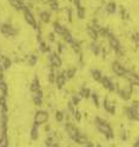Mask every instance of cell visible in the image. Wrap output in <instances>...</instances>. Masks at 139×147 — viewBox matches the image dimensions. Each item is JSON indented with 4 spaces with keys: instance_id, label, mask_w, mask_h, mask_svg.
I'll use <instances>...</instances> for the list:
<instances>
[{
    "instance_id": "e0dca14e",
    "label": "cell",
    "mask_w": 139,
    "mask_h": 147,
    "mask_svg": "<svg viewBox=\"0 0 139 147\" xmlns=\"http://www.w3.org/2000/svg\"><path fill=\"white\" fill-rule=\"evenodd\" d=\"M39 18L43 24H49L50 20H51V13H50V11L43 10V11L39 12Z\"/></svg>"
},
{
    "instance_id": "83f0119b",
    "label": "cell",
    "mask_w": 139,
    "mask_h": 147,
    "mask_svg": "<svg viewBox=\"0 0 139 147\" xmlns=\"http://www.w3.org/2000/svg\"><path fill=\"white\" fill-rule=\"evenodd\" d=\"M76 13L80 20H83V18L86 17V9L83 6H78V7H76Z\"/></svg>"
},
{
    "instance_id": "44dd1931",
    "label": "cell",
    "mask_w": 139,
    "mask_h": 147,
    "mask_svg": "<svg viewBox=\"0 0 139 147\" xmlns=\"http://www.w3.org/2000/svg\"><path fill=\"white\" fill-rule=\"evenodd\" d=\"M101 48L100 45L96 43V40H93L92 42V44H90V50H92V53L94 54V55H99L100 54V52H101Z\"/></svg>"
},
{
    "instance_id": "816d5d0a",
    "label": "cell",
    "mask_w": 139,
    "mask_h": 147,
    "mask_svg": "<svg viewBox=\"0 0 139 147\" xmlns=\"http://www.w3.org/2000/svg\"><path fill=\"white\" fill-rule=\"evenodd\" d=\"M0 55H1V50H0Z\"/></svg>"
},
{
    "instance_id": "74e56055",
    "label": "cell",
    "mask_w": 139,
    "mask_h": 147,
    "mask_svg": "<svg viewBox=\"0 0 139 147\" xmlns=\"http://www.w3.org/2000/svg\"><path fill=\"white\" fill-rule=\"evenodd\" d=\"M63 15L66 16L68 22H72V10H71V9H68V7L65 9V10H63Z\"/></svg>"
},
{
    "instance_id": "2e32d148",
    "label": "cell",
    "mask_w": 139,
    "mask_h": 147,
    "mask_svg": "<svg viewBox=\"0 0 139 147\" xmlns=\"http://www.w3.org/2000/svg\"><path fill=\"white\" fill-rule=\"evenodd\" d=\"M9 3H10V5L13 9H16L17 11H23L27 7L22 0H9Z\"/></svg>"
},
{
    "instance_id": "8992f818",
    "label": "cell",
    "mask_w": 139,
    "mask_h": 147,
    "mask_svg": "<svg viewBox=\"0 0 139 147\" xmlns=\"http://www.w3.org/2000/svg\"><path fill=\"white\" fill-rule=\"evenodd\" d=\"M48 120H49V114H48V112H45V110H38V112L34 114V124L35 125L41 126Z\"/></svg>"
},
{
    "instance_id": "d6986e66",
    "label": "cell",
    "mask_w": 139,
    "mask_h": 147,
    "mask_svg": "<svg viewBox=\"0 0 139 147\" xmlns=\"http://www.w3.org/2000/svg\"><path fill=\"white\" fill-rule=\"evenodd\" d=\"M92 74V77H93V80L96 81V82H100L101 79H103V72H101L100 70H98V69H93V70L90 71Z\"/></svg>"
},
{
    "instance_id": "9c48e42d",
    "label": "cell",
    "mask_w": 139,
    "mask_h": 147,
    "mask_svg": "<svg viewBox=\"0 0 139 147\" xmlns=\"http://www.w3.org/2000/svg\"><path fill=\"white\" fill-rule=\"evenodd\" d=\"M124 79L128 84H131L132 86H137L139 87V75L137 72H134L132 70H127L126 75H124Z\"/></svg>"
},
{
    "instance_id": "5bb4252c",
    "label": "cell",
    "mask_w": 139,
    "mask_h": 147,
    "mask_svg": "<svg viewBox=\"0 0 139 147\" xmlns=\"http://www.w3.org/2000/svg\"><path fill=\"white\" fill-rule=\"evenodd\" d=\"M53 30L57 36H61V37L66 33V32H68V30L66 28V26H63L62 24H60V22H54L53 24Z\"/></svg>"
},
{
    "instance_id": "7bdbcfd3",
    "label": "cell",
    "mask_w": 139,
    "mask_h": 147,
    "mask_svg": "<svg viewBox=\"0 0 139 147\" xmlns=\"http://www.w3.org/2000/svg\"><path fill=\"white\" fill-rule=\"evenodd\" d=\"M48 39H49L50 43H54L55 42V34L54 33H49L48 34Z\"/></svg>"
},
{
    "instance_id": "c3c4849f",
    "label": "cell",
    "mask_w": 139,
    "mask_h": 147,
    "mask_svg": "<svg viewBox=\"0 0 139 147\" xmlns=\"http://www.w3.org/2000/svg\"><path fill=\"white\" fill-rule=\"evenodd\" d=\"M132 147H139V137L137 139V141L133 144V146H132Z\"/></svg>"
},
{
    "instance_id": "4dcf8cb0",
    "label": "cell",
    "mask_w": 139,
    "mask_h": 147,
    "mask_svg": "<svg viewBox=\"0 0 139 147\" xmlns=\"http://www.w3.org/2000/svg\"><path fill=\"white\" fill-rule=\"evenodd\" d=\"M90 98H92V100H93V104H94L96 108H99V107H100V100H99L98 93H95V92H92Z\"/></svg>"
},
{
    "instance_id": "5b68a950",
    "label": "cell",
    "mask_w": 139,
    "mask_h": 147,
    "mask_svg": "<svg viewBox=\"0 0 139 147\" xmlns=\"http://www.w3.org/2000/svg\"><path fill=\"white\" fill-rule=\"evenodd\" d=\"M65 131H66L67 136L72 141H76V139L78 137V135H80V132H81L72 123H66V125H65Z\"/></svg>"
},
{
    "instance_id": "4316f807",
    "label": "cell",
    "mask_w": 139,
    "mask_h": 147,
    "mask_svg": "<svg viewBox=\"0 0 139 147\" xmlns=\"http://www.w3.org/2000/svg\"><path fill=\"white\" fill-rule=\"evenodd\" d=\"M87 33H88V36L90 37V39H92V40H96V39H98V37H99V32L94 31L93 28H90V27H88Z\"/></svg>"
},
{
    "instance_id": "52a82bcc",
    "label": "cell",
    "mask_w": 139,
    "mask_h": 147,
    "mask_svg": "<svg viewBox=\"0 0 139 147\" xmlns=\"http://www.w3.org/2000/svg\"><path fill=\"white\" fill-rule=\"evenodd\" d=\"M100 84L103 85L104 88L108 90L109 92H116V91H117V85H116L109 76H103V79H101Z\"/></svg>"
},
{
    "instance_id": "7dc6e473",
    "label": "cell",
    "mask_w": 139,
    "mask_h": 147,
    "mask_svg": "<svg viewBox=\"0 0 139 147\" xmlns=\"http://www.w3.org/2000/svg\"><path fill=\"white\" fill-rule=\"evenodd\" d=\"M84 147H95L94 146V144H93V142H90V141H88L87 144H86V146Z\"/></svg>"
},
{
    "instance_id": "ac0fdd59",
    "label": "cell",
    "mask_w": 139,
    "mask_h": 147,
    "mask_svg": "<svg viewBox=\"0 0 139 147\" xmlns=\"http://www.w3.org/2000/svg\"><path fill=\"white\" fill-rule=\"evenodd\" d=\"M105 11L108 15H114L116 12V3L115 1H109L105 6Z\"/></svg>"
},
{
    "instance_id": "bcb514c9",
    "label": "cell",
    "mask_w": 139,
    "mask_h": 147,
    "mask_svg": "<svg viewBox=\"0 0 139 147\" xmlns=\"http://www.w3.org/2000/svg\"><path fill=\"white\" fill-rule=\"evenodd\" d=\"M132 107L139 108V102H138V100H133V102H132Z\"/></svg>"
},
{
    "instance_id": "7402d4cb",
    "label": "cell",
    "mask_w": 139,
    "mask_h": 147,
    "mask_svg": "<svg viewBox=\"0 0 139 147\" xmlns=\"http://www.w3.org/2000/svg\"><path fill=\"white\" fill-rule=\"evenodd\" d=\"M39 52L40 53H49L50 52V45L48 42H45V40H41V42H39Z\"/></svg>"
},
{
    "instance_id": "f1b7e54d",
    "label": "cell",
    "mask_w": 139,
    "mask_h": 147,
    "mask_svg": "<svg viewBox=\"0 0 139 147\" xmlns=\"http://www.w3.org/2000/svg\"><path fill=\"white\" fill-rule=\"evenodd\" d=\"M62 38H63V40H65V43H68V44H71L73 40H75V37L72 36V33L71 32H66V33H65L63 36H62Z\"/></svg>"
},
{
    "instance_id": "8d00e7d4",
    "label": "cell",
    "mask_w": 139,
    "mask_h": 147,
    "mask_svg": "<svg viewBox=\"0 0 139 147\" xmlns=\"http://www.w3.org/2000/svg\"><path fill=\"white\" fill-rule=\"evenodd\" d=\"M71 48L75 50V53H81V44H80V42H77L76 39L71 43Z\"/></svg>"
},
{
    "instance_id": "f907efd6",
    "label": "cell",
    "mask_w": 139,
    "mask_h": 147,
    "mask_svg": "<svg viewBox=\"0 0 139 147\" xmlns=\"http://www.w3.org/2000/svg\"><path fill=\"white\" fill-rule=\"evenodd\" d=\"M96 147H101V146L100 145H96Z\"/></svg>"
},
{
    "instance_id": "d6a6232c",
    "label": "cell",
    "mask_w": 139,
    "mask_h": 147,
    "mask_svg": "<svg viewBox=\"0 0 139 147\" xmlns=\"http://www.w3.org/2000/svg\"><path fill=\"white\" fill-rule=\"evenodd\" d=\"M89 27H90V28H93L94 31H96V32H100V30L103 28V26L99 24L98 20H93V21H92V24L89 25Z\"/></svg>"
},
{
    "instance_id": "8fae6325",
    "label": "cell",
    "mask_w": 139,
    "mask_h": 147,
    "mask_svg": "<svg viewBox=\"0 0 139 147\" xmlns=\"http://www.w3.org/2000/svg\"><path fill=\"white\" fill-rule=\"evenodd\" d=\"M106 38H108V42H109L110 48L112 49L115 53L122 48V47H121V43H120V40H118V38H117V37H116L114 33H110L108 37H106Z\"/></svg>"
},
{
    "instance_id": "cb8c5ba5",
    "label": "cell",
    "mask_w": 139,
    "mask_h": 147,
    "mask_svg": "<svg viewBox=\"0 0 139 147\" xmlns=\"http://www.w3.org/2000/svg\"><path fill=\"white\" fill-rule=\"evenodd\" d=\"M80 94L82 96V98L88 99V98H90V96H92V91L88 88V87H82L80 91Z\"/></svg>"
},
{
    "instance_id": "f5cc1de1",
    "label": "cell",
    "mask_w": 139,
    "mask_h": 147,
    "mask_svg": "<svg viewBox=\"0 0 139 147\" xmlns=\"http://www.w3.org/2000/svg\"><path fill=\"white\" fill-rule=\"evenodd\" d=\"M68 1H72V0H68Z\"/></svg>"
},
{
    "instance_id": "ffe728a7",
    "label": "cell",
    "mask_w": 139,
    "mask_h": 147,
    "mask_svg": "<svg viewBox=\"0 0 139 147\" xmlns=\"http://www.w3.org/2000/svg\"><path fill=\"white\" fill-rule=\"evenodd\" d=\"M29 90L32 92H37L40 90V82H39V79L38 77H34L33 80L31 82V86H29Z\"/></svg>"
},
{
    "instance_id": "9a60e30c",
    "label": "cell",
    "mask_w": 139,
    "mask_h": 147,
    "mask_svg": "<svg viewBox=\"0 0 139 147\" xmlns=\"http://www.w3.org/2000/svg\"><path fill=\"white\" fill-rule=\"evenodd\" d=\"M43 92H41V90L37 91V92H33V94H32V99H33V103L35 105H38V107H40L41 104H43Z\"/></svg>"
},
{
    "instance_id": "6da1fadb",
    "label": "cell",
    "mask_w": 139,
    "mask_h": 147,
    "mask_svg": "<svg viewBox=\"0 0 139 147\" xmlns=\"http://www.w3.org/2000/svg\"><path fill=\"white\" fill-rule=\"evenodd\" d=\"M94 123H95V126H96V129H98V131L100 132V134H103L108 140H112L114 137H115L112 127H111L110 124L106 123L104 119L96 117L95 120H94Z\"/></svg>"
},
{
    "instance_id": "ee69618b",
    "label": "cell",
    "mask_w": 139,
    "mask_h": 147,
    "mask_svg": "<svg viewBox=\"0 0 139 147\" xmlns=\"http://www.w3.org/2000/svg\"><path fill=\"white\" fill-rule=\"evenodd\" d=\"M62 52H63V44H62V43H59V44H57V53L61 54Z\"/></svg>"
},
{
    "instance_id": "7a4b0ae2",
    "label": "cell",
    "mask_w": 139,
    "mask_h": 147,
    "mask_svg": "<svg viewBox=\"0 0 139 147\" xmlns=\"http://www.w3.org/2000/svg\"><path fill=\"white\" fill-rule=\"evenodd\" d=\"M23 12V17H25V21L32 28H34V30H38V22H37V20H35V16L33 15V12L31 11V9L27 6L25 10L22 11Z\"/></svg>"
},
{
    "instance_id": "ba28073f",
    "label": "cell",
    "mask_w": 139,
    "mask_h": 147,
    "mask_svg": "<svg viewBox=\"0 0 139 147\" xmlns=\"http://www.w3.org/2000/svg\"><path fill=\"white\" fill-rule=\"evenodd\" d=\"M124 114L131 121H139V110L134 107H126L124 108Z\"/></svg>"
},
{
    "instance_id": "30bf717a",
    "label": "cell",
    "mask_w": 139,
    "mask_h": 147,
    "mask_svg": "<svg viewBox=\"0 0 139 147\" xmlns=\"http://www.w3.org/2000/svg\"><path fill=\"white\" fill-rule=\"evenodd\" d=\"M49 65L53 66L54 69H60L62 66V60L60 58L59 53H50L49 55Z\"/></svg>"
},
{
    "instance_id": "3957f363",
    "label": "cell",
    "mask_w": 139,
    "mask_h": 147,
    "mask_svg": "<svg viewBox=\"0 0 139 147\" xmlns=\"http://www.w3.org/2000/svg\"><path fill=\"white\" fill-rule=\"evenodd\" d=\"M0 33H1L4 37L10 38V37H15L17 34V31L11 24H3L0 26Z\"/></svg>"
},
{
    "instance_id": "603a6c76",
    "label": "cell",
    "mask_w": 139,
    "mask_h": 147,
    "mask_svg": "<svg viewBox=\"0 0 139 147\" xmlns=\"http://www.w3.org/2000/svg\"><path fill=\"white\" fill-rule=\"evenodd\" d=\"M38 125H35V124H33V126H32V130H31V139L35 141V140H38V137H39V132H38Z\"/></svg>"
},
{
    "instance_id": "277c9868",
    "label": "cell",
    "mask_w": 139,
    "mask_h": 147,
    "mask_svg": "<svg viewBox=\"0 0 139 147\" xmlns=\"http://www.w3.org/2000/svg\"><path fill=\"white\" fill-rule=\"evenodd\" d=\"M111 69H112L115 75H117L118 77H124V75H126V72H127V69L124 67L123 64L121 61H118V60L112 61V64H111Z\"/></svg>"
},
{
    "instance_id": "836d02e7",
    "label": "cell",
    "mask_w": 139,
    "mask_h": 147,
    "mask_svg": "<svg viewBox=\"0 0 139 147\" xmlns=\"http://www.w3.org/2000/svg\"><path fill=\"white\" fill-rule=\"evenodd\" d=\"M49 6H50V10H51V11L57 12L60 10V5H59L57 0H51V1L49 3Z\"/></svg>"
},
{
    "instance_id": "4fadbf2b",
    "label": "cell",
    "mask_w": 139,
    "mask_h": 147,
    "mask_svg": "<svg viewBox=\"0 0 139 147\" xmlns=\"http://www.w3.org/2000/svg\"><path fill=\"white\" fill-rule=\"evenodd\" d=\"M103 107H104V109L108 112L109 114H111V115H114V114L116 113V107H115V103L111 100L110 98H108L106 97L105 99H104V103H103Z\"/></svg>"
},
{
    "instance_id": "b9f144b4",
    "label": "cell",
    "mask_w": 139,
    "mask_h": 147,
    "mask_svg": "<svg viewBox=\"0 0 139 147\" xmlns=\"http://www.w3.org/2000/svg\"><path fill=\"white\" fill-rule=\"evenodd\" d=\"M127 139H128L127 131L124 130V129H122V130H121V140H122V141H127Z\"/></svg>"
},
{
    "instance_id": "db71d44e",
    "label": "cell",
    "mask_w": 139,
    "mask_h": 147,
    "mask_svg": "<svg viewBox=\"0 0 139 147\" xmlns=\"http://www.w3.org/2000/svg\"><path fill=\"white\" fill-rule=\"evenodd\" d=\"M29 1H32V0H29Z\"/></svg>"
},
{
    "instance_id": "7c38bea8",
    "label": "cell",
    "mask_w": 139,
    "mask_h": 147,
    "mask_svg": "<svg viewBox=\"0 0 139 147\" xmlns=\"http://www.w3.org/2000/svg\"><path fill=\"white\" fill-rule=\"evenodd\" d=\"M66 76H65V72L61 71V72H57L56 74V79H55V85H56V87L59 90H62L65 85H66Z\"/></svg>"
},
{
    "instance_id": "f35d334b",
    "label": "cell",
    "mask_w": 139,
    "mask_h": 147,
    "mask_svg": "<svg viewBox=\"0 0 139 147\" xmlns=\"http://www.w3.org/2000/svg\"><path fill=\"white\" fill-rule=\"evenodd\" d=\"M54 144H55V140H54V136L53 135H50V136L46 137V140H45V146L46 147H51Z\"/></svg>"
},
{
    "instance_id": "ab89813d",
    "label": "cell",
    "mask_w": 139,
    "mask_h": 147,
    "mask_svg": "<svg viewBox=\"0 0 139 147\" xmlns=\"http://www.w3.org/2000/svg\"><path fill=\"white\" fill-rule=\"evenodd\" d=\"M0 91H1V96H5L7 94V85L5 84V82H1V85H0Z\"/></svg>"
},
{
    "instance_id": "d590c367",
    "label": "cell",
    "mask_w": 139,
    "mask_h": 147,
    "mask_svg": "<svg viewBox=\"0 0 139 147\" xmlns=\"http://www.w3.org/2000/svg\"><path fill=\"white\" fill-rule=\"evenodd\" d=\"M132 42L136 45V48L139 49V33L138 32H133L132 33Z\"/></svg>"
},
{
    "instance_id": "d4e9b609",
    "label": "cell",
    "mask_w": 139,
    "mask_h": 147,
    "mask_svg": "<svg viewBox=\"0 0 139 147\" xmlns=\"http://www.w3.org/2000/svg\"><path fill=\"white\" fill-rule=\"evenodd\" d=\"M75 142L78 144V145H86L88 142V137H87V135L83 134V132H80V135H78V137L76 139Z\"/></svg>"
},
{
    "instance_id": "f6af8a7d",
    "label": "cell",
    "mask_w": 139,
    "mask_h": 147,
    "mask_svg": "<svg viewBox=\"0 0 139 147\" xmlns=\"http://www.w3.org/2000/svg\"><path fill=\"white\" fill-rule=\"evenodd\" d=\"M72 1H73V4H75V6H76V7L82 6V5H81V0H72Z\"/></svg>"
},
{
    "instance_id": "f546056e",
    "label": "cell",
    "mask_w": 139,
    "mask_h": 147,
    "mask_svg": "<svg viewBox=\"0 0 139 147\" xmlns=\"http://www.w3.org/2000/svg\"><path fill=\"white\" fill-rule=\"evenodd\" d=\"M82 99H83V98H82V96H81L80 93H76V94H73L72 97H71V103L76 107V105L80 104V102H81Z\"/></svg>"
},
{
    "instance_id": "60d3db41",
    "label": "cell",
    "mask_w": 139,
    "mask_h": 147,
    "mask_svg": "<svg viewBox=\"0 0 139 147\" xmlns=\"http://www.w3.org/2000/svg\"><path fill=\"white\" fill-rule=\"evenodd\" d=\"M73 118L76 119V121H81V119H82V113L80 112V110H76L75 114H73Z\"/></svg>"
},
{
    "instance_id": "e575fe53",
    "label": "cell",
    "mask_w": 139,
    "mask_h": 147,
    "mask_svg": "<svg viewBox=\"0 0 139 147\" xmlns=\"http://www.w3.org/2000/svg\"><path fill=\"white\" fill-rule=\"evenodd\" d=\"M65 76H66V79L70 80V79H73L76 75V69H68V70H65Z\"/></svg>"
},
{
    "instance_id": "1f68e13d",
    "label": "cell",
    "mask_w": 139,
    "mask_h": 147,
    "mask_svg": "<svg viewBox=\"0 0 139 147\" xmlns=\"http://www.w3.org/2000/svg\"><path fill=\"white\" fill-rule=\"evenodd\" d=\"M55 120L57 123H62L65 120V113L61 112V110H56L55 112Z\"/></svg>"
},
{
    "instance_id": "681fc988",
    "label": "cell",
    "mask_w": 139,
    "mask_h": 147,
    "mask_svg": "<svg viewBox=\"0 0 139 147\" xmlns=\"http://www.w3.org/2000/svg\"><path fill=\"white\" fill-rule=\"evenodd\" d=\"M51 147H61V146H60L59 144H56V142H55V144H54V145H53Z\"/></svg>"
},
{
    "instance_id": "484cf974",
    "label": "cell",
    "mask_w": 139,
    "mask_h": 147,
    "mask_svg": "<svg viewBox=\"0 0 139 147\" xmlns=\"http://www.w3.org/2000/svg\"><path fill=\"white\" fill-rule=\"evenodd\" d=\"M26 60H27V64H28L29 66H34L37 64V61H38V58H37L35 54H29Z\"/></svg>"
}]
</instances>
